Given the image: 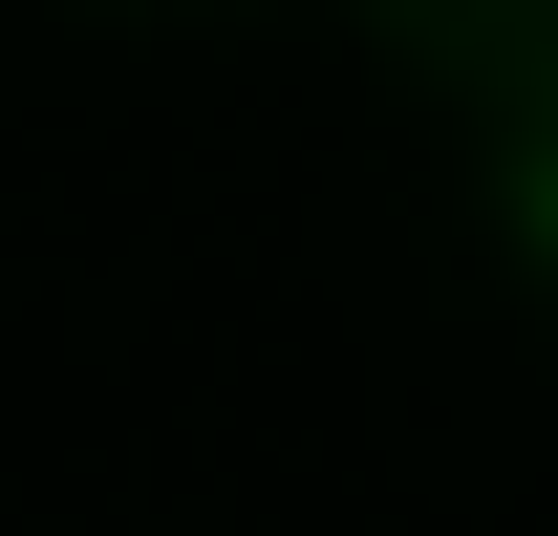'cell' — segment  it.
<instances>
[{
  "label": "cell",
  "instance_id": "obj_1",
  "mask_svg": "<svg viewBox=\"0 0 558 536\" xmlns=\"http://www.w3.org/2000/svg\"><path fill=\"white\" fill-rule=\"evenodd\" d=\"M515 236H537V258H558V150H537V172H515Z\"/></svg>",
  "mask_w": 558,
  "mask_h": 536
}]
</instances>
